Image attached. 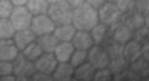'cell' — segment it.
I'll use <instances>...</instances> for the list:
<instances>
[{
	"label": "cell",
	"mask_w": 149,
	"mask_h": 81,
	"mask_svg": "<svg viewBox=\"0 0 149 81\" xmlns=\"http://www.w3.org/2000/svg\"><path fill=\"white\" fill-rule=\"evenodd\" d=\"M21 52L25 55V58H28V59L32 60V62H35V60H36L44 51H43V48L39 45L37 41H33V43H31L26 48L24 49V51H21Z\"/></svg>",
	"instance_id": "obj_23"
},
{
	"label": "cell",
	"mask_w": 149,
	"mask_h": 81,
	"mask_svg": "<svg viewBox=\"0 0 149 81\" xmlns=\"http://www.w3.org/2000/svg\"><path fill=\"white\" fill-rule=\"evenodd\" d=\"M72 44L74 45L76 49H86V51H88L95 43H94L93 36H91V32H88V30H77L76 34H74V37L72 38Z\"/></svg>",
	"instance_id": "obj_11"
},
{
	"label": "cell",
	"mask_w": 149,
	"mask_h": 81,
	"mask_svg": "<svg viewBox=\"0 0 149 81\" xmlns=\"http://www.w3.org/2000/svg\"><path fill=\"white\" fill-rule=\"evenodd\" d=\"M135 1H137V0H135Z\"/></svg>",
	"instance_id": "obj_39"
},
{
	"label": "cell",
	"mask_w": 149,
	"mask_h": 81,
	"mask_svg": "<svg viewBox=\"0 0 149 81\" xmlns=\"http://www.w3.org/2000/svg\"><path fill=\"white\" fill-rule=\"evenodd\" d=\"M1 81H15L17 80V76L15 74H8V76H4V77H0Z\"/></svg>",
	"instance_id": "obj_35"
},
{
	"label": "cell",
	"mask_w": 149,
	"mask_h": 81,
	"mask_svg": "<svg viewBox=\"0 0 149 81\" xmlns=\"http://www.w3.org/2000/svg\"><path fill=\"white\" fill-rule=\"evenodd\" d=\"M135 0H117L116 4L123 12V15L131 14L133 11H135Z\"/></svg>",
	"instance_id": "obj_27"
},
{
	"label": "cell",
	"mask_w": 149,
	"mask_h": 81,
	"mask_svg": "<svg viewBox=\"0 0 149 81\" xmlns=\"http://www.w3.org/2000/svg\"><path fill=\"white\" fill-rule=\"evenodd\" d=\"M13 63H14V74L17 76V80H32V76L37 71L35 62L25 58L22 52H19V55L13 60Z\"/></svg>",
	"instance_id": "obj_4"
},
{
	"label": "cell",
	"mask_w": 149,
	"mask_h": 81,
	"mask_svg": "<svg viewBox=\"0 0 149 81\" xmlns=\"http://www.w3.org/2000/svg\"><path fill=\"white\" fill-rule=\"evenodd\" d=\"M13 38L15 41L17 47L19 48V51H24L31 43L36 41L37 36L32 32V29H24V30H17Z\"/></svg>",
	"instance_id": "obj_12"
},
{
	"label": "cell",
	"mask_w": 149,
	"mask_h": 81,
	"mask_svg": "<svg viewBox=\"0 0 149 81\" xmlns=\"http://www.w3.org/2000/svg\"><path fill=\"white\" fill-rule=\"evenodd\" d=\"M65 1H66L72 8H77V7H80L81 4L86 3V0H65Z\"/></svg>",
	"instance_id": "obj_33"
},
{
	"label": "cell",
	"mask_w": 149,
	"mask_h": 81,
	"mask_svg": "<svg viewBox=\"0 0 149 81\" xmlns=\"http://www.w3.org/2000/svg\"><path fill=\"white\" fill-rule=\"evenodd\" d=\"M11 1L15 7H19V5H26L29 0H11Z\"/></svg>",
	"instance_id": "obj_34"
},
{
	"label": "cell",
	"mask_w": 149,
	"mask_h": 81,
	"mask_svg": "<svg viewBox=\"0 0 149 81\" xmlns=\"http://www.w3.org/2000/svg\"><path fill=\"white\" fill-rule=\"evenodd\" d=\"M10 19L17 30H24V29H31L33 15L32 12L28 10L26 5H19V7L14 8Z\"/></svg>",
	"instance_id": "obj_5"
},
{
	"label": "cell",
	"mask_w": 149,
	"mask_h": 81,
	"mask_svg": "<svg viewBox=\"0 0 149 81\" xmlns=\"http://www.w3.org/2000/svg\"><path fill=\"white\" fill-rule=\"evenodd\" d=\"M28 10L32 12L33 16L36 15H44L48 12V8H50V4H48L47 0H29L28 1Z\"/></svg>",
	"instance_id": "obj_21"
},
{
	"label": "cell",
	"mask_w": 149,
	"mask_h": 81,
	"mask_svg": "<svg viewBox=\"0 0 149 81\" xmlns=\"http://www.w3.org/2000/svg\"><path fill=\"white\" fill-rule=\"evenodd\" d=\"M74 67L69 62H59L57 69L54 70L53 77L55 81H69L73 80Z\"/></svg>",
	"instance_id": "obj_14"
},
{
	"label": "cell",
	"mask_w": 149,
	"mask_h": 81,
	"mask_svg": "<svg viewBox=\"0 0 149 81\" xmlns=\"http://www.w3.org/2000/svg\"><path fill=\"white\" fill-rule=\"evenodd\" d=\"M128 66H130V62H128L124 56H120V58H116V59H112L108 67L112 70L113 74H119V73H122L123 70H126Z\"/></svg>",
	"instance_id": "obj_24"
},
{
	"label": "cell",
	"mask_w": 149,
	"mask_h": 81,
	"mask_svg": "<svg viewBox=\"0 0 149 81\" xmlns=\"http://www.w3.org/2000/svg\"><path fill=\"white\" fill-rule=\"evenodd\" d=\"M98 15H100V22L107 25V26H113L123 19V12L117 7L116 3L107 1L105 4L98 8Z\"/></svg>",
	"instance_id": "obj_3"
},
{
	"label": "cell",
	"mask_w": 149,
	"mask_h": 81,
	"mask_svg": "<svg viewBox=\"0 0 149 81\" xmlns=\"http://www.w3.org/2000/svg\"><path fill=\"white\" fill-rule=\"evenodd\" d=\"M47 1H48V4L51 5V4H57L59 1H64V0H47Z\"/></svg>",
	"instance_id": "obj_36"
},
{
	"label": "cell",
	"mask_w": 149,
	"mask_h": 81,
	"mask_svg": "<svg viewBox=\"0 0 149 81\" xmlns=\"http://www.w3.org/2000/svg\"><path fill=\"white\" fill-rule=\"evenodd\" d=\"M15 5L11 0H0V18H10Z\"/></svg>",
	"instance_id": "obj_28"
},
{
	"label": "cell",
	"mask_w": 149,
	"mask_h": 81,
	"mask_svg": "<svg viewBox=\"0 0 149 81\" xmlns=\"http://www.w3.org/2000/svg\"><path fill=\"white\" fill-rule=\"evenodd\" d=\"M88 60V51H86V49H76L72 55V58H70L69 63L73 67H77V66L83 65L84 62Z\"/></svg>",
	"instance_id": "obj_25"
},
{
	"label": "cell",
	"mask_w": 149,
	"mask_h": 81,
	"mask_svg": "<svg viewBox=\"0 0 149 81\" xmlns=\"http://www.w3.org/2000/svg\"><path fill=\"white\" fill-rule=\"evenodd\" d=\"M135 10L139 11L145 16L149 15V0H137L135 3Z\"/></svg>",
	"instance_id": "obj_30"
},
{
	"label": "cell",
	"mask_w": 149,
	"mask_h": 81,
	"mask_svg": "<svg viewBox=\"0 0 149 81\" xmlns=\"http://www.w3.org/2000/svg\"><path fill=\"white\" fill-rule=\"evenodd\" d=\"M86 3L87 4H90V5H93L94 8H100V7H102V5L107 3V0H86Z\"/></svg>",
	"instance_id": "obj_32"
},
{
	"label": "cell",
	"mask_w": 149,
	"mask_h": 81,
	"mask_svg": "<svg viewBox=\"0 0 149 81\" xmlns=\"http://www.w3.org/2000/svg\"><path fill=\"white\" fill-rule=\"evenodd\" d=\"M36 41L39 43V45L43 48L44 52H54L57 45L59 44V40L55 37L54 33H48V34H43V36H39L36 38Z\"/></svg>",
	"instance_id": "obj_19"
},
{
	"label": "cell",
	"mask_w": 149,
	"mask_h": 81,
	"mask_svg": "<svg viewBox=\"0 0 149 81\" xmlns=\"http://www.w3.org/2000/svg\"><path fill=\"white\" fill-rule=\"evenodd\" d=\"M55 22L48 16V14H44V15H36L33 16L32 19V25H31V29L32 32L36 34L37 37L39 36H43V34H48V33H54L55 30Z\"/></svg>",
	"instance_id": "obj_7"
},
{
	"label": "cell",
	"mask_w": 149,
	"mask_h": 81,
	"mask_svg": "<svg viewBox=\"0 0 149 81\" xmlns=\"http://www.w3.org/2000/svg\"><path fill=\"white\" fill-rule=\"evenodd\" d=\"M122 22L128 26L131 30H138L139 27L145 26V15L141 14L139 11H133L131 14H127V15H123Z\"/></svg>",
	"instance_id": "obj_17"
},
{
	"label": "cell",
	"mask_w": 149,
	"mask_h": 81,
	"mask_svg": "<svg viewBox=\"0 0 149 81\" xmlns=\"http://www.w3.org/2000/svg\"><path fill=\"white\" fill-rule=\"evenodd\" d=\"M95 67L91 65L90 62L87 60L83 65L74 67V74H73V80L76 81H91L95 73Z\"/></svg>",
	"instance_id": "obj_16"
},
{
	"label": "cell",
	"mask_w": 149,
	"mask_h": 81,
	"mask_svg": "<svg viewBox=\"0 0 149 81\" xmlns=\"http://www.w3.org/2000/svg\"><path fill=\"white\" fill-rule=\"evenodd\" d=\"M145 25L149 27V15H146L145 16Z\"/></svg>",
	"instance_id": "obj_37"
},
{
	"label": "cell",
	"mask_w": 149,
	"mask_h": 81,
	"mask_svg": "<svg viewBox=\"0 0 149 81\" xmlns=\"http://www.w3.org/2000/svg\"><path fill=\"white\" fill-rule=\"evenodd\" d=\"M14 74V63L10 60H0V77Z\"/></svg>",
	"instance_id": "obj_29"
},
{
	"label": "cell",
	"mask_w": 149,
	"mask_h": 81,
	"mask_svg": "<svg viewBox=\"0 0 149 81\" xmlns=\"http://www.w3.org/2000/svg\"><path fill=\"white\" fill-rule=\"evenodd\" d=\"M107 1H112V3H116L117 0H107Z\"/></svg>",
	"instance_id": "obj_38"
},
{
	"label": "cell",
	"mask_w": 149,
	"mask_h": 81,
	"mask_svg": "<svg viewBox=\"0 0 149 81\" xmlns=\"http://www.w3.org/2000/svg\"><path fill=\"white\" fill-rule=\"evenodd\" d=\"M32 80L35 81H53V74H47V73H42V71H36L32 76Z\"/></svg>",
	"instance_id": "obj_31"
},
{
	"label": "cell",
	"mask_w": 149,
	"mask_h": 81,
	"mask_svg": "<svg viewBox=\"0 0 149 81\" xmlns=\"http://www.w3.org/2000/svg\"><path fill=\"white\" fill-rule=\"evenodd\" d=\"M19 55V48L17 47L14 38H0V60H13Z\"/></svg>",
	"instance_id": "obj_10"
},
{
	"label": "cell",
	"mask_w": 149,
	"mask_h": 81,
	"mask_svg": "<svg viewBox=\"0 0 149 81\" xmlns=\"http://www.w3.org/2000/svg\"><path fill=\"white\" fill-rule=\"evenodd\" d=\"M77 32V29L74 27L73 23H68V25H59L55 27L54 34L59 41H72L74 34Z\"/></svg>",
	"instance_id": "obj_18"
},
{
	"label": "cell",
	"mask_w": 149,
	"mask_h": 81,
	"mask_svg": "<svg viewBox=\"0 0 149 81\" xmlns=\"http://www.w3.org/2000/svg\"><path fill=\"white\" fill-rule=\"evenodd\" d=\"M58 59L55 58L54 52H43L36 60H35V66H36L37 71L42 73H47V74H53L54 70L58 66Z\"/></svg>",
	"instance_id": "obj_8"
},
{
	"label": "cell",
	"mask_w": 149,
	"mask_h": 81,
	"mask_svg": "<svg viewBox=\"0 0 149 81\" xmlns=\"http://www.w3.org/2000/svg\"><path fill=\"white\" fill-rule=\"evenodd\" d=\"M17 29L10 18H0V38H13Z\"/></svg>",
	"instance_id": "obj_22"
},
{
	"label": "cell",
	"mask_w": 149,
	"mask_h": 81,
	"mask_svg": "<svg viewBox=\"0 0 149 81\" xmlns=\"http://www.w3.org/2000/svg\"><path fill=\"white\" fill-rule=\"evenodd\" d=\"M74 51L76 48L72 44V41H59V44L54 51V55L58 59V62H69Z\"/></svg>",
	"instance_id": "obj_13"
},
{
	"label": "cell",
	"mask_w": 149,
	"mask_h": 81,
	"mask_svg": "<svg viewBox=\"0 0 149 81\" xmlns=\"http://www.w3.org/2000/svg\"><path fill=\"white\" fill-rule=\"evenodd\" d=\"M73 10L66 1H59L57 4H51L48 8V16L55 22V25H68L72 23V18H73Z\"/></svg>",
	"instance_id": "obj_2"
},
{
	"label": "cell",
	"mask_w": 149,
	"mask_h": 81,
	"mask_svg": "<svg viewBox=\"0 0 149 81\" xmlns=\"http://www.w3.org/2000/svg\"><path fill=\"white\" fill-rule=\"evenodd\" d=\"M88 62L94 66L95 69H104L108 67L111 63V58L109 54L105 49L104 45L100 44H94L90 49H88Z\"/></svg>",
	"instance_id": "obj_6"
},
{
	"label": "cell",
	"mask_w": 149,
	"mask_h": 81,
	"mask_svg": "<svg viewBox=\"0 0 149 81\" xmlns=\"http://www.w3.org/2000/svg\"><path fill=\"white\" fill-rule=\"evenodd\" d=\"M90 32H91L93 38H94V43L100 44V45H102V44L109 38V26L104 25V23H101V22H100L98 25H95Z\"/></svg>",
	"instance_id": "obj_20"
},
{
	"label": "cell",
	"mask_w": 149,
	"mask_h": 81,
	"mask_svg": "<svg viewBox=\"0 0 149 81\" xmlns=\"http://www.w3.org/2000/svg\"><path fill=\"white\" fill-rule=\"evenodd\" d=\"M113 73L109 67H104V69H97L95 73H94V77L93 80L94 81H111L113 80Z\"/></svg>",
	"instance_id": "obj_26"
},
{
	"label": "cell",
	"mask_w": 149,
	"mask_h": 81,
	"mask_svg": "<svg viewBox=\"0 0 149 81\" xmlns=\"http://www.w3.org/2000/svg\"><path fill=\"white\" fill-rule=\"evenodd\" d=\"M72 23L77 30H88L90 32L93 27L100 23V15H98V10L94 8L93 5L81 4L80 7L73 10V18H72Z\"/></svg>",
	"instance_id": "obj_1"
},
{
	"label": "cell",
	"mask_w": 149,
	"mask_h": 81,
	"mask_svg": "<svg viewBox=\"0 0 149 81\" xmlns=\"http://www.w3.org/2000/svg\"><path fill=\"white\" fill-rule=\"evenodd\" d=\"M109 37L116 43L126 44L133 37V30L128 26H126L123 22H119V23L109 27Z\"/></svg>",
	"instance_id": "obj_9"
},
{
	"label": "cell",
	"mask_w": 149,
	"mask_h": 81,
	"mask_svg": "<svg viewBox=\"0 0 149 81\" xmlns=\"http://www.w3.org/2000/svg\"><path fill=\"white\" fill-rule=\"evenodd\" d=\"M141 55H142V45H141V43H138L137 40H130L128 43L124 44L123 56H124L130 63H133L134 60H137L138 58H141Z\"/></svg>",
	"instance_id": "obj_15"
}]
</instances>
